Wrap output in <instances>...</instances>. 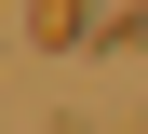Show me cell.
Here are the masks:
<instances>
[{
  "label": "cell",
  "mask_w": 148,
  "mask_h": 134,
  "mask_svg": "<svg viewBox=\"0 0 148 134\" xmlns=\"http://www.w3.org/2000/svg\"><path fill=\"white\" fill-rule=\"evenodd\" d=\"M27 40H40V54H67V40H94V14H81V0H27Z\"/></svg>",
  "instance_id": "1"
}]
</instances>
